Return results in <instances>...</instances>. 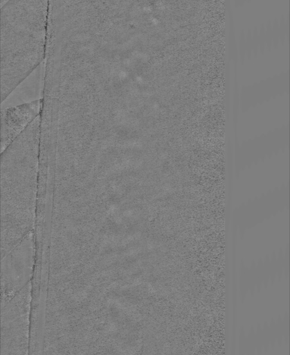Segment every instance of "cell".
<instances>
[{
    "label": "cell",
    "mask_w": 290,
    "mask_h": 355,
    "mask_svg": "<svg viewBox=\"0 0 290 355\" xmlns=\"http://www.w3.org/2000/svg\"><path fill=\"white\" fill-rule=\"evenodd\" d=\"M44 75V61L1 102V109L42 99Z\"/></svg>",
    "instance_id": "5b68a950"
},
{
    "label": "cell",
    "mask_w": 290,
    "mask_h": 355,
    "mask_svg": "<svg viewBox=\"0 0 290 355\" xmlns=\"http://www.w3.org/2000/svg\"><path fill=\"white\" fill-rule=\"evenodd\" d=\"M42 102V98L1 109V153L40 115Z\"/></svg>",
    "instance_id": "277c9868"
},
{
    "label": "cell",
    "mask_w": 290,
    "mask_h": 355,
    "mask_svg": "<svg viewBox=\"0 0 290 355\" xmlns=\"http://www.w3.org/2000/svg\"><path fill=\"white\" fill-rule=\"evenodd\" d=\"M34 230L28 233L14 248L2 258L3 286L18 282L24 283L34 273L35 264Z\"/></svg>",
    "instance_id": "3957f363"
},
{
    "label": "cell",
    "mask_w": 290,
    "mask_h": 355,
    "mask_svg": "<svg viewBox=\"0 0 290 355\" xmlns=\"http://www.w3.org/2000/svg\"><path fill=\"white\" fill-rule=\"evenodd\" d=\"M48 1L9 0L1 7V101L45 59Z\"/></svg>",
    "instance_id": "7a4b0ae2"
},
{
    "label": "cell",
    "mask_w": 290,
    "mask_h": 355,
    "mask_svg": "<svg viewBox=\"0 0 290 355\" xmlns=\"http://www.w3.org/2000/svg\"><path fill=\"white\" fill-rule=\"evenodd\" d=\"M40 116L1 153V257L35 230Z\"/></svg>",
    "instance_id": "6da1fadb"
}]
</instances>
